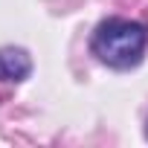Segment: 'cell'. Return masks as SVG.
Segmentation results:
<instances>
[{"label": "cell", "mask_w": 148, "mask_h": 148, "mask_svg": "<svg viewBox=\"0 0 148 148\" xmlns=\"http://www.w3.org/2000/svg\"><path fill=\"white\" fill-rule=\"evenodd\" d=\"M148 47V29L139 21H125V18H108L96 26L90 38L93 55L113 67V70H131L142 61Z\"/></svg>", "instance_id": "1"}, {"label": "cell", "mask_w": 148, "mask_h": 148, "mask_svg": "<svg viewBox=\"0 0 148 148\" xmlns=\"http://www.w3.org/2000/svg\"><path fill=\"white\" fill-rule=\"evenodd\" d=\"M32 73V58L21 47L0 49V82H23Z\"/></svg>", "instance_id": "2"}, {"label": "cell", "mask_w": 148, "mask_h": 148, "mask_svg": "<svg viewBox=\"0 0 148 148\" xmlns=\"http://www.w3.org/2000/svg\"><path fill=\"white\" fill-rule=\"evenodd\" d=\"M145 134H148V128H145Z\"/></svg>", "instance_id": "3"}]
</instances>
